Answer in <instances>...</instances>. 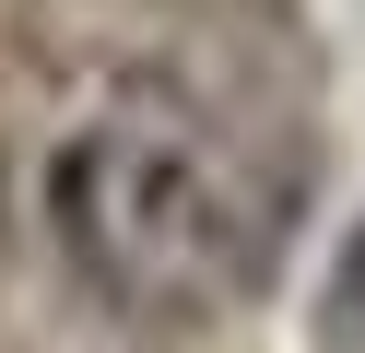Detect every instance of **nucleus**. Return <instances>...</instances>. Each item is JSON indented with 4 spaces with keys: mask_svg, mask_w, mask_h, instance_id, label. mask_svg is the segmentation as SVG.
Masks as SVG:
<instances>
[{
    "mask_svg": "<svg viewBox=\"0 0 365 353\" xmlns=\"http://www.w3.org/2000/svg\"><path fill=\"white\" fill-rule=\"evenodd\" d=\"M48 235L83 271V295H106L142 329H189L259 282L271 235L247 200L236 153L177 106H106L48 153Z\"/></svg>",
    "mask_w": 365,
    "mask_h": 353,
    "instance_id": "nucleus-1",
    "label": "nucleus"
},
{
    "mask_svg": "<svg viewBox=\"0 0 365 353\" xmlns=\"http://www.w3.org/2000/svg\"><path fill=\"white\" fill-rule=\"evenodd\" d=\"M330 329L365 353V212H354V235H341V259H330Z\"/></svg>",
    "mask_w": 365,
    "mask_h": 353,
    "instance_id": "nucleus-2",
    "label": "nucleus"
}]
</instances>
